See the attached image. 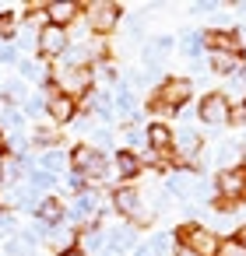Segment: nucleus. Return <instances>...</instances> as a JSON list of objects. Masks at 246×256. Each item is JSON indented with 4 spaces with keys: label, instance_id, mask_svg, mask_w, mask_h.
<instances>
[{
    "label": "nucleus",
    "instance_id": "49530a36",
    "mask_svg": "<svg viewBox=\"0 0 246 256\" xmlns=\"http://www.w3.org/2000/svg\"><path fill=\"white\" fill-rule=\"evenodd\" d=\"M176 256H193V252H190L186 246H176Z\"/></svg>",
    "mask_w": 246,
    "mask_h": 256
},
{
    "label": "nucleus",
    "instance_id": "423d86ee",
    "mask_svg": "<svg viewBox=\"0 0 246 256\" xmlns=\"http://www.w3.org/2000/svg\"><path fill=\"white\" fill-rule=\"evenodd\" d=\"M169 193L183 196V200H204L207 196V179L204 176H190V172H179L169 179Z\"/></svg>",
    "mask_w": 246,
    "mask_h": 256
},
{
    "label": "nucleus",
    "instance_id": "f257e3e1",
    "mask_svg": "<svg viewBox=\"0 0 246 256\" xmlns=\"http://www.w3.org/2000/svg\"><path fill=\"white\" fill-rule=\"evenodd\" d=\"M179 246H186L193 256H214L218 252V246H221V238L211 232V228H200V224H186V228H179Z\"/></svg>",
    "mask_w": 246,
    "mask_h": 256
},
{
    "label": "nucleus",
    "instance_id": "4468645a",
    "mask_svg": "<svg viewBox=\"0 0 246 256\" xmlns=\"http://www.w3.org/2000/svg\"><path fill=\"white\" fill-rule=\"evenodd\" d=\"M204 42H211L214 53H239L235 32H204Z\"/></svg>",
    "mask_w": 246,
    "mask_h": 256
},
{
    "label": "nucleus",
    "instance_id": "c9c22d12",
    "mask_svg": "<svg viewBox=\"0 0 246 256\" xmlns=\"http://www.w3.org/2000/svg\"><path fill=\"white\" fill-rule=\"evenodd\" d=\"M36 144H57V130L53 126H39L36 130Z\"/></svg>",
    "mask_w": 246,
    "mask_h": 256
},
{
    "label": "nucleus",
    "instance_id": "6e6552de",
    "mask_svg": "<svg viewBox=\"0 0 246 256\" xmlns=\"http://www.w3.org/2000/svg\"><path fill=\"white\" fill-rule=\"evenodd\" d=\"M228 116H232V109H228V98L225 95H204L200 98V120L207 123V126H225L228 123Z\"/></svg>",
    "mask_w": 246,
    "mask_h": 256
},
{
    "label": "nucleus",
    "instance_id": "dca6fc26",
    "mask_svg": "<svg viewBox=\"0 0 246 256\" xmlns=\"http://www.w3.org/2000/svg\"><path fill=\"white\" fill-rule=\"evenodd\" d=\"M95 207H99V200H95L92 193H81V196L74 200V207H71V221H85L88 214H95Z\"/></svg>",
    "mask_w": 246,
    "mask_h": 256
},
{
    "label": "nucleus",
    "instance_id": "cd10ccee",
    "mask_svg": "<svg viewBox=\"0 0 246 256\" xmlns=\"http://www.w3.org/2000/svg\"><path fill=\"white\" fill-rule=\"evenodd\" d=\"M18 70H22V78H29V81H46V70H43L36 60H18Z\"/></svg>",
    "mask_w": 246,
    "mask_h": 256
},
{
    "label": "nucleus",
    "instance_id": "5701e85b",
    "mask_svg": "<svg viewBox=\"0 0 246 256\" xmlns=\"http://www.w3.org/2000/svg\"><path fill=\"white\" fill-rule=\"evenodd\" d=\"M11 204H15V207H36V204H39V193H36L32 186H15V190H11Z\"/></svg>",
    "mask_w": 246,
    "mask_h": 256
},
{
    "label": "nucleus",
    "instance_id": "20e7f679",
    "mask_svg": "<svg viewBox=\"0 0 246 256\" xmlns=\"http://www.w3.org/2000/svg\"><path fill=\"white\" fill-rule=\"evenodd\" d=\"M113 204H116V210H120V214H127V218H130V221H137V224L151 221V210H148V207H141V193H137V190H130V186H120V190L113 193Z\"/></svg>",
    "mask_w": 246,
    "mask_h": 256
},
{
    "label": "nucleus",
    "instance_id": "79ce46f5",
    "mask_svg": "<svg viewBox=\"0 0 246 256\" xmlns=\"http://www.w3.org/2000/svg\"><path fill=\"white\" fill-rule=\"evenodd\" d=\"M109 140H113L109 130H95V144H99V148H109Z\"/></svg>",
    "mask_w": 246,
    "mask_h": 256
},
{
    "label": "nucleus",
    "instance_id": "a878e982",
    "mask_svg": "<svg viewBox=\"0 0 246 256\" xmlns=\"http://www.w3.org/2000/svg\"><path fill=\"white\" fill-rule=\"evenodd\" d=\"M29 186L39 193V190H53L57 186V176H50V172H43V168H32L29 172Z\"/></svg>",
    "mask_w": 246,
    "mask_h": 256
},
{
    "label": "nucleus",
    "instance_id": "393cba45",
    "mask_svg": "<svg viewBox=\"0 0 246 256\" xmlns=\"http://www.w3.org/2000/svg\"><path fill=\"white\" fill-rule=\"evenodd\" d=\"M29 165V158H18V162H11V158H4V162H0V179H4V182H15L18 176H22V168Z\"/></svg>",
    "mask_w": 246,
    "mask_h": 256
},
{
    "label": "nucleus",
    "instance_id": "4be33fe9",
    "mask_svg": "<svg viewBox=\"0 0 246 256\" xmlns=\"http://www.w3.org/2000/svg\"><path fill=\"white\" fill-rule=\"evenodd\" d=\"M176 144H179V154H183V158H197V151H200V137H197L193 130L179 134V137H176Z\"/></svg>",
    "mask_w": 246,
    "mask_h": 256
},
{
    "label": "nucleus",
    "instance_id": "37998d69",
    "mask_svg": "<svg viewBox=\"0 0 246 256\" xmlns=\"http://www.w3.org/2000/svg\"><path fill=\"white\" fill-rule=\"evenodd\" d=\"M67 186H71V190H81V186H85V176H81V172L67 176Z\"/></svg>",
    "mask_w": 246,
    "mask_h": 256
},
{
    "label": "nucleus",
    "instance_id": "2eb2a0df",
    "mask_svg": "<svg viewBox=\"0 0 246 256\" xmlns=\"http://www.w3.org/2000/svg\"><path fill=\"white\" fill-rule=\"evenodd\" d=\"M64 165H67V154H64V151H57V148L43 151V158H39V168H43V172H50V176H57Z\"/></svg>",
    "mask_w": 246,
    "mask_h": 256
},
{
    "label": "nucleus",
    "instance_id": "f8f14e48",
    "mask_svg": "<svg viewBox=\"0 0 246 256\" xmlns=\"http://www.w3.org/2000/svg\"><path fill=\"white\" fill-rule=\"evenodd\" d=\"M74 14H78V8H74V4H67V0H57V4H46V18H50V25H57V28L71 25V22H74Z\"/></svg>",
    "mask_w": 246,
    "mask_h": 256
},
{
    "label": "nucleus",
    "instance_id": "a211bd4d",
    "mask_svg": "<svg viewBox=\"0 0 246 256\" xmlns=\"http://www.w3.org/2000/svg\"><path fill=\"white\" fill-rule=\"evenodd\" d=\"M8 256H36V238L32 235H18L8 242Z\"/></svg>",
    "mask_w": 246,
    "mask_h": 256
},
{
    "label": "nucleus",
    "instance_id": "f03ea898",
    "mask_svg": "<svg viewBox=\"0 0 246 256\" xmlns=\"http://www.w3.org/2000/svg\"><path fill=\"white\" fill-rule=\"evenodd\" d=\"M43 102H46V112H50V120L53 123H67L71 116H74V98L71 95H64L57 84H43Z\"/></svg>",
    "mask_w": 246,
    "mask_h": 256
},
{
    "label": "nucleus",
    "instance_id": "a18cd8bd",
    "mask_svg": "<svg viewBox=\"0 0 246 256\" xmlns=\"http://www.w3.org/2000/svg\"><path fill=\"white\" fill-rule=\"evenodd\" d=\"M60 256H85V249H74V246H71V249H64Z\"/></svg>",
    "mask_w": 246,
    "mask_h": 256
},
{
    "label": "nucleus",
    "instance_id": "8fccbe9b",
    "mask_svg": "<svg viewBox=\"0 0 246 256\" xmlns=\"http://www.w3.org/2000/svg\"><path fill=\"white\" fill-rule=\"evenodd\" d=\"M0 148H4V137H0Z\"/></svg>",
    "mask_w": 246,
    "mask_h": 256
},
{
    "label": "nucleus",
    "instance_id": "bb28decb",
    "mask_svg": "<svg viewBox=\"0 0 246 256\" xmlns=\"http://www.w3.org/2000/svg\"><path fill=\"white\" fill-rule=\"evenodd\" d=\"M179 46H183V56H197L200 46H204V32H186Z\"/></svg>",
    "mask_w": 246,
    "mask_h": 256
},
{
    "label": "nucleus",
    "instance_id": "473e14b6",
    "mask_svg": "<svg viewBox=\"0 0 246 256\" xmlns=\"http://www.w3.org/2000/svg\"><path fill=\"white\" fill-rule=\"evenodd\" d=\"M18 46H25V50H39V36H36V28H32V25H29V28H22Z\"/></svg>",
    "mask_w": 246,
    "mask_h": 256
},
{
    "label": "nucleus",
    "instance_id": "9d476101",
    "mask_svg": "<svg viewBox=\"0 0 246 256\" xmlns=\"http://www.w3.org/2000/svg\"><path fill=\"white\" fill-rule=\"evenodd\" d=\"M218 193H221L225 200H239V196L246 193V172H242V168H225V172L218 176Z\"/></svg>",
    "mask_w": 246,
    "mask_h": 256
},
{
    "label": "nucleus",
    "instance_id": "4c0bfd02",
    "mask_svg": "<svg viewBox=\"0 0 246 256\" xmlns=\"http://www.w3.org/2000/svg\"><path fill=\"white\" fill-rule=\"evenodd\" d=\"M144 140H148V137H144L141 130H134V126H127V144H130V148H144Z\"/></svg>",
    "mask_w": 246,
    "mask_h": 256
},
{
    "label": "nucleus",
    "instance_id": "c85d7f7f",
    "mask_svg": "<svg viewBox=\"0 0 246 256\" xmlns=\"http://www.w3.org/2000/svg\"><path fill=\"white\" fill-rule=\"evenodd\" d=\"M116 168H120V176H137V172H141V162H137L130 151H123V154L116 158Z\"/></svg>",
    "mask_w": 246,
    "mask_h": 256
},
{
    "label": "nucleus",
    "instance_id": "9b49d317",
    "mask_svg": "<svg viewBox=\"0 0 246 256\" xmlns=\"http://www.w3.org/2000/svg\"><path fill=\"white\" fill-rule=\"evenodd\" d=\"M64 50H67V32L57 28V25H46V28L39 32V53H46V56H60Z\"/></svg>",
    "mask_w": 246,
    "mask_h": 256
},
{
    "label": "nucleus",
    "instance_id": "39448f33",
    "mask_svg": "<svg viewBox=\"0 0 246 256\" xmlns=\"http://www.w3.org/2000/svg\"><path fill=\"white\" fill-rule=\"evenodd\" d=\"M57 88L64 92V95H85L88 88H92V67H64L60 70V78H57Z\"/></svg>",
    "mask_w": 246,
    "mask_h": 256
},
{
    "label": "nucleus",
    "instance_id": "3c124183",
    "mask_svg": "<svg viewBox=\"0 0 246 256\" xmlns=\"http://www.w3.org/2000/svg\"><path fill=\"white\" fill-rule=\"evenodd\" d=\"M102 256H113V252H102Z\"/></svg>",
    "mask_w": 246,
    "mask_h": 256
},
{
    "label": "nucleus",
    "instance_id": "f3484780",
    "mask_svg": "<svg viewBox=\"0 0 246 256\" xmlns=\"http://www.w3.org/2000/svg\"><path fill=\"white\" fill-rule=\"evenodd\" d=\"M36 214H39V221L57 224V221H60V214H64V207H60L57 200H39V204H36Z\"/></svg>",
    "mask_w": 246,
    "mask_h": 256
},
{
    "label": "nucleus",
    "instance_id": "f704fd0d",
    "mask_svg": "<svg viewBox=\"0 0 246 256\" xmlns=\"http://www.w3.org/2000/svg\"><path fill=\"white\" fill-rule=\"evenodd\" d=\"M95 112H99L102 120H109V116H113V102H109V95H106V92L95 98Z\"/></svg>",
    "mask_w": 246,
    "mask_h": 256
},
{
    "label": "nucleus",
    "instance_id": "6ab92c4d",
    "mask_svg": "<svg viewBox=\"0 0 246 256\" xmlns=\"http://www.w3.org/2000/svg\"><path fill=\"white\" fill-rule=\"evenodd\" d=\"M165 246H169V235H155V238L141 242V246L134 249V256H162V252H165Z\"/></svg>",
    "mask_w": 246,
    "mask_h": 256
},
{
    "label": "nucleus",
    "instance_id": "aec40b11",
    "mask_svg": "<svg viewBox=\"0 0 246 256\" xmlns=\"http://www.w3.org/2000/svg\"><path fill=\"white\" fill-rule=\"evenodd\" d=\"M235 64H239V53H214V50H211V67H214L218 74H232Z\"/></svg>",
    "mask_w": 246,
    "mask_h": 256
},
{
    "label": "nucleus",
    "instance_id": "72a5a7b5",
    "mask_svg": "<svg viewBox=\"0 0 246 256\" xmlns=\"http://www.w3.org/2000/svg\"><path fill=\"white\" fill-rule=\"evenodd\" d=\"M214 256H246V249H242L235 238H228V242H221V246H218V252H214Z\"/></svg>",
    "mask_w": 246,
    "mask_h": 256
},
{
    "label": "nucleus",
    "instance_id": "de8ad7c7",
    "mask_svg": "<svg viewBox=\"0 0 246 256\" xmlns=\"http://www.w3.org/2000/svg\"><path fill=\"white\" fill-rule=\"evenodd\" d=\"M242 172H246V151H242Z\"/></svg>",
    "mask_w": 246,
    "mask_h": 256
},
{
    "label": "nucleus",
    "instance_id": "ea45409f",
    "mask_svg": "<svg viewBox=\"0 0 246 256\" xmlns=\"http://www.w3.org/2000/svg\"><path fill=\"white\" fill-rule=\"evenodd\" d=\"M18 60V50L8 46V42H0V64H15Z\"/></svg>",
    "mask_w": 246,
    "mask_h": 256
},
{
    "label": "nucleus",
    "instance_id": "7c9ffc66",
    "mask_svg": "<svg viewBox=\"0 0 246 256\" xmlns=\"http://www.w3.org/2000/svg\"><path fill=\"white\" fill-rule=\"evenodd\" d=\"M15 36H18V18L11 11H4L0 14V39H15Z\"/></svg>",
    "mask_w": 246,
    "mask_h": 256
},
{
    "label": "nucleus",
    "instance_id": "58836bf2",
    "mask_svg": "<svg viewBox=\"0 0 246 256\" xmlns=\"http://www.w3.org/2000/svg\"><path fill=\"white\" fill-rule=\"evenodd\" d=\"M50 232H53V224H46V221H36L29 235H32V238H50Z\"/></svg>",
    "mask_w": 246,
    "mask_h": 256
},
{
    "label": "nucleus",
    "instance_id": "b1692460",
    "mask_svg": "<svg viewBox=\"0 0 246 256\" xmlns=\"http://www.w3.org/2000/svg\"><path fill=\"white\" fill-rule=\"evenodd\" d=\"M4 98H8L11 106L29 102V88H25V81H8V84H4Z\"/></svg>",
    "mask_w": 246,
    "mask_h": 256
},
{
    "label": "nucleus",
    "instance_id": "c03bdc74",
    "mask_svg": "<svg viewBox=\"0 0 246 256\" xmlns=\"http://www.w3.org/2000/svg\"><path fill=\"white\" fill-rule=\"evenodd\" d=\"M235 242H239V246H242V249H246V224H242V228H239V235H235Z\"/></svg>",
    "mask_w": 246,
    "mask_h": 256
},
{
    "label": "nucleus",
    "instance_id": "a19ab883",
    "mask_svg": "<svg viewBox=\"0 0 246 256\" xmlns=\"http://www.w3.org/2000/svg\"><path fill=\"white\" fill-rule=\"evenodd\" d=\"M99 246H102V235H99L95 228H92V232H85V249H99Z\"/></svg>",
    "mask_w": 246,
    "mask_h": 256
},
{
    "label": "nucleus",
    "instance_id": "2f4dec72",
    "mask_svg": "<svg viewBox=\"0 0 246 256\" xmlns=\"http://www.w3.org/2000/svg\"><path fill=\"white\" fill-rule=\"evenodd\" d=\"M116 106H120L123 112L134 109V92H130V84H120V88H116Z\"/></svg>",
    "mask_w": 246,
    "mask_h": 256
},
{
    "label": "nucleus",
    "instance_id": "c756f323",
    "mask_svg": "<svg viewBox=\"0 0 246 256\" xmlns=\"http://www.w3.org/2000/svg\"><path fill=\"white\" fill-rule=\"evenodd\" d=\"M0 123H4L8 130H22V123H25V112L11 106V109H4V112H0Z\"/></svg>",
    "mask_w": 246,
    "mask_h": 256
},
{
    "label": "nucleus",
    "instance_id": "7ed1b4c3",
    "mask_svg": "<svg viewBox=\"0 0 246 256\" xmlns=\"http://www.w3.org/2000/svg\"><path fill=\"white\" fill-rule=\"evenodd\" d=\"M74 172H81L85 179H106V154L99 148L81 144L74 151Z\"/></svg>",
    "mask_w": 246,
    "mask_h": 256
},
{
    "label": "nucleus",
    "instance_id": "1a4fd4ad",
    "mask_svg": "<svg viewBox=\"0 0 246 256\" xmlns=\"http://www.w3.org/2000/svg\"><path fill=\"white\" fill-rule=\"evenodd\" d=\"M120 22V4H88V25L95 32H109L113 25Z\"/></svg>",
    "mask_w": 246,
    "mask_h": 256
},
{
    "label": "nucleus",
    "instance_id": "09e8293b",
    "mask_svg": "<svg viewBox=\"0 0 246 256\" xmlns=\"http://www.w3.org/2000/svg\"><path fill=\"white\" fill-rule=\"evenodd\" d=\"M239 8H242V14H246V4H239Z\"/></svg>",
    "mask_w": 246,
    "mask_h": 256
},
{
    "label": "nucleus",
    "instance_id": "0eeeda50",
    "mask_svg": "<svg viewBox=\"0 0 246 256\" xmlns=\"http://www.w3.org/2000/svg\"><path fill=\"white\" fill-rule=\"evenodd\" d=\"M190 98V81L183 78H169L162 88H158V98H155V109H176Z\"/></svg>",
    "mask_w": 246,
    "mask_h": 256
},
{
    "label": "nucleus",
    "instance_id": "e433bc0d",
    "mask_svg": "<svg viewBox=\"0 0 246 256\" xmlns=\"http://www.w3.org/2000/svg\"><path fill=\"white\" fill-rule=\"evenodd\" d=\"M43 109H46L43 95H36V98H29V102H25V112H29V116H43Z\"/></svg>",
    "mask_w": 246,
    "mask_h": 256
},
{
    "label": "nucleus",
    "instance_id": "412c9836",
    "mask_svg": "<svg viewBox=\"0 0 246 256\" xmlns=\"http://www.w3.org/2000/svg\"><path fill=\"white\" fill-rule=\"evenodd\" d=\"M144 137H148V144H151V148H158V151L172 144V134H169V126H162V123L148 126V134H144Z\"/></svg>",
    "mask_w": 246,
    "mask_h": 256
},
{
    "label": "nucleus",
    "instance_id": "ddd939ff",
    "mask_svg": "<svg viewBox=\"0 0 246 256\" xmlns=\"http://www.w3.org/2000/svg\"><path fill=\"white\" fill-rule=\"evenodd\" d=\"M130 246H137V232H134V224L113 228V235H109V252L116 256V252H127Z\"/></svg>",
    "mask_w": 246,
    "mask_h": 256
}]
</instances>
